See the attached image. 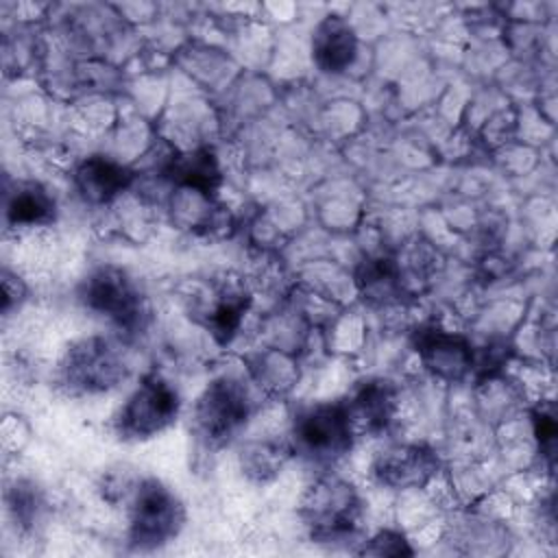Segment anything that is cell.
<instances>
[{
	"mask_svg": "<svg viewBox=\"0 0 558 558\" xmlns=\"http://www.w3.org/2000/svg\"><path fill=\"white\" fill-rule=\"evenodd\" d=\"M248 301L251 296L235 286H225L214 292L209 307L203 312V323L218 342L225 344L238 333L244 312L248 310Z\"/></svg>",
	"mask_w": 558,
	"mask_h": 558,
	"instance_id": "2e32d148",
	"label": "cell"
},
{
	"mask_svg": "<svg viewBox=\"0 0 558 558\" xmlns=\"http://www.w3.org/2000/svg\"><path fill=\"white\" fill-rule=\"evenodd\" d=\"M9 510L13 512V519L15 523L22 527V530H28L35 519H37V512H39V495L33 486L28 484H15V488L9 493Z\"/></svg>",
	"mask_w": 558,
	"mask_h": 558,
	"instance_id": "ac0fdd59",
	"label": "cell"
},
{
	"mask_svg": "<svg viewBox=\"0 0 558 558\" xmlns=\"http://www.w3.org/2000/svg\"><path fill=\"white\" fill-rule=\"evenodd\" d=\"M181 410L177 388L161 375H146L129 395L116 416V429L124 440H146L168 429Z\"/></svg>",
	"mask_w": 558,
	"mask_h": 558,
	"instance_id": "8992f818",
	"label": "cell"
},
{
	"mask_svg": "<svg viewBox=\"0 0 558 558\" xmlns=\"http://www.w3.org/2000/svg\"><path fill=\"white\" fill-rule=\"evenodd\" d=\"M24 294H26L24 283L17 277L4 272L2 275V314H9L15 305H20Z\"/></svg>",
	"mask_w": 558,
	"mask_h": 558,
	"instance_id": "44dd1931",
	"label": "cell"
},
{
	"mask_svg": "<svg viewBox=\"0 0 558 558\" xmlns=\"http://www.w3.org/2000/svg\"><path fill=\"white\" fill-rule=\"evenodd\" d=\"M253 401L246 388L233 377H216L196 399L192 429L207 447L227 445L248 421Z\"/></svg>",
	"mask_w": 558,
	"mask_h": 558,
	"instance_id": "277c9868",
	"label": "cell"
},
{
	"mask_svg": "<svg viewBox=\"0 0 558 558\" xmlns=\"http://www.w3.org/2000/svg\"><path fill=\"white\" fill-rule=\"evenodd\" d=\"M163 177L174 187L183 192H194L207 201L214 198L222 183L220 166L211 148H196L172 157L163 168Z\"/></svg>",
	"mask_w": 558,
	"mask_h": 558,
	"instance_id": "4fadbf2b",
	"label": "cell"
},
{
	"mask_svg": "<svg viewBox=\"0 0 558 558\" xmlns=\"http://www.w3.org/2000/svg\"><path fill=\"white\" fill-rule=\"evenodd\" d=\"M78 299L83 305L109 318L113 325L133 329L144 318V301L133 279L116 266H100L92 270L78 290Z\"/></svg>",
	"mask_w": 558,
	"mask_h": 558,
	"instance_id": "52a82bcc",
	"label": "cell"
},
{
	"mask_svg": "<svg viewBox=\"0 0 558 558\" xmlns=\"http://www.w3.org/2000/svg\"><path fill=\"white\" fill-rule=\"evenodd\" d=\"M357 288L364 299L373 303H390L401 296L405 283L401 279L399 262L390 255L366 257L355 272Z\"/></svg>",
	"mask_w": 558,
	"mask_h": 558,
	"instance_id": "9a60e30c",
	"label": "cell"
},
{
	"mask_svg": "<svg viewBox=\"0 0 558 558\" xmlns=\"http://www.w3.org/2000/svg\"><path fill=\"white\" fill-rule=\"evenodd\" d=\"M185 523L179 497L159 480H142L129 506V543L140 551H150L172 541Z\"/></svg>",
	"mask_w": 558,
	"mask_h": 558,
	"instance_id": "3957f363",
	"label": "cell"
},
{
	"mask_svg": "<svg viewBox=\"0 0 558 558\" xmlns=\"http://www.w3.org/2000/svg\"><path fill=\"white\" fill-rule=\"evenodd\" d=\"M351 429L357 436L384 432L397 414V388L390 379L362 381L347 401H342Z\"/></svg>",
	"mask_w": 558,
	"mask_h": 558,
	"instance_id": "30bf717a",
	"label": "cell"
},
{
	"mask_svg": "<svg viewBox=\"0 0 558 558\" xmlns=\"http://www.w3.org/2000/svg\"><path fill=\"white\" fill-rule=\"evenodd\" d=\"M357 57L353 26L340 15H325L312 33V59L327 74H342Z\"/></svg>",
	"mask_w": 558,
	"mask_h": 558,
	"instance_id": "7c38bea8",
	"label": "cell"
},
{
	"mask_svg": "<svg viewBox=\"0 0 558 558\" xmlns=\"http://www.w3.org/2000/svg\"><path fill=\"white\" fill-rule=\"evenodd\" d=\"M532 425H534V436L538 440L541 453L554 462V451H556V414L551 405H541L532 412Z\"/></svg>",
	"mask_w": 558,
	"mask_h": 558,
	"instance_id": "d6986e66",
	"label": "cell"
},
{
	"mask_svg": "<svg viewBox=\"0 0 558 558\" xmlns=\"http://www.w3.org/2000/svg\"><path fill=\"white\" fill-rule=\"evenodd\" d=\"M438 456L425 445H392L377 453L373 477L390 490L423 488L438 473Z\"/></svg>",
	"mask_w": 558,
	"mask_h": 558,
	"instance_id": "9c48e42d",
	"label": "cell"
},
{
	"mask_svg": "<svg viewBox=\"0 0 558 558\" xmlns=\"http://www.w3.org/2000/svg\"><path fill=\"white\" fill-rule=\"evenodd\" d=\"M135 181L133 170L105 157L89 155L74 170V185L89 205H107L126 192Z\"/></svg>",
	"mask_w": 558,
	"mask_h": 558,
	"instance_id": "8fae6325",
	"label": "cell"
},
{
	"mask_svg": "<svg viewBox=\"0 0 558 558\" xmlns=\"http://www.w3.org/2000/svg\"><path fill=\"white\" fill-rule=\"evenodd\" d=\"M129 375L124 351L109 338L89 336L70 344L59 362V381L70 395L113 390Z\"/></svg>",
	"mask_w": 558,
	"mask_h": 558,
	"instance_id": "7a4b0ae2",
	"label": "cell"
},
{
	"mask_svg": "<svg viewBox=\"0 0 558 558\" xmlns=\"http://www.w3.org/2000/svg\"><path fill=\"white\" fill-rule=\"evenodd\" d=\"M57 216V203L50 192L35 181H20L4 201L9 227H46Z\"/></svg>",
	"mask_w": 558,
	"mask_h": 558,
	"instance_id": "5bb4252c",
	"label": "cell"
},
{
	"mask_svg": "<svg viewBox=\"0 0 558 558\" xmlns=\"http://www.w3.org/2000/svg\"><path fill=\"white\" fill-rule=\"evenodd\" d=\"M299 514L310 536L318 543L349 541L362 519V499L353 484L325 473L303 493Z\"/></svg>",
	"mask_w": 558,
	"mask_h": 558,
	"instance_id": "6da1fadb",
	"label": "cell"
},
{
	"mask_svg": "<svg viewBox=\"0 0 558 558\" xmlns=\"http://www.w3.org/2000/svg\"><path fill=\"white\" fill-rule=\"evenodd\" d=\"M360 554H364V556H410L412 547L408 545V541L401 532L381 530L368 543H364Z\"/></svg>",
	"mask_w": 558,
	"mask_h": 558,
	"instance_id": "ffe728a7",
	"label": "cell"
},
{
	"mask_svg": "<svg viewBox=\"0 0 558 558\" xmlns=\"http://www.w3.org/2000/svg\"><path fill=\"white\" fill-rule=\"evenodd\" d=\"M290 451L292 449L286 445L255 442L242 451V469L257 482H266L281 471Z\"/></svg>",
	"mask_w": 558,
	"mask_h": 558,
	"instance_id": "e0dca14e",
	"label": "cell"
},
{
	"mask_svg": "<svg viewBox=\"0 0 558 558\" xmlns=\"http://www.w3.org/2000/svg\"><path fill=\"white\" fill-rule=\"evenodd\" d=\"M351 429L342 401L316 403L301 410L292 425V451L316 464H333L353 447Z\"/></svg>",
	"mask_w": 558,
	"mask_h": 558,
	"instance_id": "5b68a950",
	"label": "cell"
},
{
	"mask_svg": "<svg viewBox=\"0 0 558 558\" xmlns=\"http://www.w3.org/2000/svg\"><path fill=\"white\" fill-rule=\"evenodd\" d=\"M414 351L423 368L436 379L456 384L462 381L475 362V351L471 342L453 331L438 325H425L414 333Z\"/></svg>",
	"mask_w": 558,
	"mask_h": 558,
	"instance_id": "ba28073f",
	"label": "cell"
}]
</instances>
